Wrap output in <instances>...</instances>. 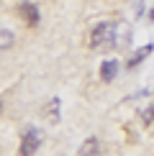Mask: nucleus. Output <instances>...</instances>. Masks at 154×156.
<instances>
[{"label": "nucleus", "mask_w": 154, "mask_h": 156, "mask_svg": "<svg viewBox=\"0 0 154 156\" xmlns=\"http://www.w3.org/2000/svg\"><path fill=\"white\" fill-rule=\"evenodd\" d=\"M90 46L93 49H111L116 46V23H98L90 34Z\"/></svg>", "instance_id": "obj_1"}, {"label": "nucleus", "mask_w": 154, "mask_h": 156, "mask_svg": "<svg viewBox=\"0 0 154 156\" xmlns=\"http://www.w3.org/2000/svg\"><path fill=\"white\" fill-rule=\"evenodd\" d=\"M16 13H18V18L28 26V28H36L38 21H41V13H38V5L36 3H28V0H23V3H18L16 5Z\"/></svg>", "instance_id": "obj_2"}, {"label": "nucleus", "mask_w": 154, "mask_h": 156, "mask_svg": "<svg viewBox=\"0 0 154 156\" xmlns=\"http://www.w3.org/2000/svg\"><path fill=\"white\" fill-rule=\"evenodd\" d=\"M38 146H41V133H38L36 128H31V131H26V133H23V141H21V148H18V154H21V156H34Z\"/></svg>", "instance_id": "obj_3"}, {"label": "nucleus", "mask_w": 154, "mask_h": 156, "mask_svg": "<svg viewBox=\"0 0 154 156\" xmlns=\"http://www.w3.org/2000/svg\"><path fill=\"white\" fill-rule=\"evenodd\" d=\"M116 77H118V62H111V59H108V62H103L100 64V82H113L116 80Z\"/></svg>", "instance_id": "obj_4"}, {"label": "nucleus", "mask_w": 154, "mask_h": 156, "mask_svg": "<svg viewBox=\"0 0 154 156\" xmlns=\"http://www.w3.org/2000/svg\"><path fill=\"white\" fill-rule=\"evenodd\" d=\"M100 141L98 138H85L80 146V156H100Z\"/></svg>", "instance_id": "obj_5"}, {"label": "nucleus", "mask_w": 154, "mask_h": 156, "mask_svg": "<svg viewBox=\"0 0 154 156\" xmlns=\"http://www.w3.org/2000/svg\"><path fill=\"white\" fill-rule=\"evenodd\" d=\"M13 44H16V36H13L8 28H0V51H8Z\"/></svg>", "instance_id": "obj_6"}, {"label": "nucleus", "mask_w": 154, "mask_h": 156, "mask_svg": "<svg viewBox=\"0 0 154 156\" xmlns=\"http://www.w3.org/2000/svg\"><path fill=\"white\" fill-rule=\"evenodd\" d=\"M152 49H154V44H146V46L141 49V51H139L136 56H131V59H128V69H134V67H139V64H141V62L146 59V54H149Z\"/></svg>", "instance_id": "obj_7"}, {"label": "nucleus", "mask_w": 154, "mask_h": 156, "mask_svg": "<svg viewBox=\"0 0 154 156\" xmlns=\"http://www.w3.org/2000/svg\"><path fill=\"white\" fill-rule=\"evenodd\" d=\"M141 120H144V126H152V123H154V102L141 110Z\"/></svg>", "instance_id": "obj_8"}, {"label": "nucleus", "mask_w": 154, "mask_h": 156, "mask_svg": "<svg viewBox=\"0 0 154 156\" xmlns=\"http://www.w3.org/2000/svg\"><path fill=\"white\" fill-rule=\"evenodd\" d=\"M149 16H152V21H154V10H152V13H149Z\"/></svg>", "instance_id": "obj_9"}]
</instances>
